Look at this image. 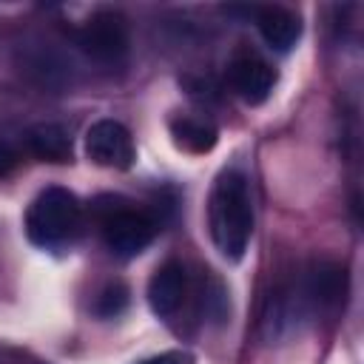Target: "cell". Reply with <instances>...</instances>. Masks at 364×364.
Returning <instances> with one entry per match:
<instances>
[{
    "label": "cell",
    "mask_w": 364,
    "mask_h": 364,
    "mask_svg": "<svg viewBox=\"0 0 364 364\" xmlns=\"http://www.w3.org/2000/svg\"><path fill=\"white\" fill-rule=\"evenodd\" d=\"M14 168H17V151H14L9 142L0 139V179L9 176Z\"/></svg>",
    "instance_id": "obj_16"
},
{
    "label": "cell",
    "mask_w": 364,
    "mask_h": 364,
    "mask_svg": "<svg viewBox=\"0 0 364 364\" xmlns=\"http://www.w3.org/2000/svg\"><path fill=\"white\" fill-rule=\"evenodd\" d=\"M136 364H193V355L185 353V350H168V353L142 358V361H136Z\"/></svg>",
    "instance_id": "obj_15"
},
{
    "label": "cell",
    "mask_w": 364,
    "mask_h": 364,
    "mask_svg": "<svg viewBox=\"0 0 364 364\" xmlns=\"http://www.w3.org/2000/svg\"><path fill=\"white\" fill-rule=\"evenodd\" d=\"M256 28L273 51L287 54L301 37V17L284 6H262L256 9Z\"/></svg>",
    "instance_id": "obj_10"
},
{
    "label": "cell",
    "mask_w": 364,
    "mask_h": 364,
    "mask_svg": "<svg viewBox=\"0 0 364 364\" xmlns=\"http://www.w3.org/2000/svg\"><path fill=\"white\" fill-rule=\"evenodd\" d=\"M228 80H230V88L236 91V97L242 102L262 105L276 85V68L253 51H239L230 60Z\"/></svg>",
    "instance_id": "obj_8"
},
{
    "label": "cell",
    "mask_w": 364,
    "mask_h": 364,
    "mask_svg": "<svg viewBox=\"0 0 364 364\" xmlns=\"http://www.w3.org/2000/svg\"><path fill=\"white\" fill-rule=\"evenodd\" d=\"M85 154L100 168H117L128 171L136 159V145L131 131L117 119H97L85 131Z\"/></svg>",
    "instance_id": "obj_6"
},
{
    "label": "cell",
    "mask_w": 364,
    "mask_h": 364,
    "mask_svg": "<svg viewBox=\"0 0 364 364\" xmlns=\"http://www.w3.org/2000/svg\"><path fill=\"white\" fill-rule=\"evenodd\" d=\"M256 210L250 179L239 168H225L213 179L208 196V230L210 242L228 262H242L253 236Z\"/></svg>",
    "instance_id": "obj_1"
},
{
    "label": "cell",
    "mask_w": 364,
    "mask_h": 364,
    "mask_svg": "<svg viewBox=\"0 0 364 364\" xmlns=\"http://www.w3.org/2000/svg\"><path fill=\"white\" fill-rule=\"evenodd\" d=\"M131 304V290L125 282H108L97 299H94V316L97 318H119Z\"/></svg>",
    "instance_id": "obj_13"
},
{
    "label": "cell",
    "mask_w": 364,
    "mask_h": 364,
    "mask_svg": "<svg viewBox=\"0 0 364 364\" xmlns=\"http://www.w3.org/2000/svg\"><path fill=\"white\" fill-rule=\"evenodd\" d=\"M26 236L34 247L60 250L80 236L82 228V205L80 199L60 185H51L34 196L26 210Z\"/></svg>",
    "instance_id": "obj_2"
},
{
    "label": "cell",
    "mask_w": 364,
    "mask_h": 364,
    "mask_svg": "<svg viewBox=\"0 0 364 364\" xmlns=\"http://www.w3.org/2000/svg\"><path fill=\"white\" fill-rule=\"evenodd\" d=\"M202 307H205V313L213 318V321H225L228 318V293H225V287H222V282L219 279H208V287H205V293H202Z\"/></svg>",
    "instance_id": "obj_14"
},
{
    "label": "cell",
    "mask_w": 364,
    "mask_h": 364,
    "mask_svg": "<svg viewBox=\"0 0 364 364\" xmlns=\"http://www.w3.org/2000/svg\"><path fill=\"white\" fill-rule=\"evenodd\" d=\"M171 136L176 142V148L188 151V154H208L216 148L219 142V131L213 122L202 119V117H191V114H176L168 122Z\"/></svg>",
    "instance_id": "obj_12"
},
{
    "label": "cell",
    "mask_w": 364,
    "mask_h": 364,
    "mask_svg": "<svg viewBox=\"0 0 364 364\" xmlns=\"http://www.w3.org/2000/svg\"><path fill=\"white\" fill-rule=\"evenodd\" d=\"M94 205V210L100 213L102 242L117 259L139 256L159 233V219L148 210L134 208L122 196H100Z\"/></svg>",
    "instance_id": "obj_3"
},
{
    "label": "cell",
    "mask_w": 364,
    "mask_h": 364,
    "mask_svg": "<svg viewBox=\"0 0 364 364\" xmlns=\"http://www.w3.org/2000/svg\"><path fill=\"white\" fill-rule=\"evenodd\" d=\"M310 321H313V313L304 304L299 287L287 284V287L267 296V304H264V313H262V338L270 341V344L284 341Z\"/></svg>",
    "instance_id": "obj_7"
},
{
    "label": "cell",
    "mask_w": 364,
    "mask_h": 364,
    "mask_svg": "<svg viewBox=\"0 0 364 364\" xmlns=\"http://www.w3.org/2000/svg\"><path fill=\"white\" fill-rule=\"evenodd\" d=\"M26 151L48 165H65L74 156V145H71V134L65 125L60 122H37L26 131L23 136Z\"/></svg>",
    "instance_id": "obj_11"
},
{
    "label": "cell",
    "mask_w": 364,
    "mask_h": 364,
    "mask_svg": "<svg viewBox=\"0 0 364 364\" xmlns=\"http://www.w3.org/2000/svg\"><path fill=\"white\" fill-rule=\"evenodd\" d=\"M185 296H188V270L182 262L168 259L148 279V304H151L154 316L171 318L182 307Z\"/></svg>",
    "instance_id": "obj_9"
},
{
    "label": "cell",
    "mask_w": 364,
    "mask_h": 364,
    "mask_svg": "<svg viewBox=\"0 0 364 364\" xmlns=\"http://www.w3.org/2000/svg\"><path fill=\"white\" fill-rule=\"evenodd\" d=\"M296 287H299L304 304L310 307L313 318L333 316L344 307V299H347V270H344V264H338L333 259H313L304 267Z\"/></svg>",
    "instance_id": "obj_5"
},
{
    "label": "cell",
    "mask_w": 364,
    "mask_h": 364,
    "mask_svg": "<svg viewBox=\"0 0 364 364\" xmlns=\"http://www.w3.org/2000/svg\"><path fill=\"white\" fill-rule=\"evenodd\" d=\"M80 51L91 57L100 65H119L128 57L131 46V31L128 20L117 9H100L94 11L74 34Z\"/></svg>",
    "instance_id": "obj_4"
}]
</instances>
